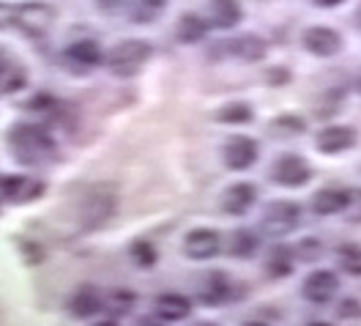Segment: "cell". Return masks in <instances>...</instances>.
<instances>
[{
  "label": "cell",
  "mask_w": 361,
  "mask_h": 326,
  "mask_svg": "<svg viewBox=\"0 0 361 326\" xmlns=\"http://www.w3.org/2000/svg\"><path fill=\"white\" fill-rule=\"evenodd\" d=\"M8 143L14 148V157H20V162L25 164H42L47 159H52V154H55V145H52L49 135L39 126H30V123L14 126L8 135Z\"/></svg>",
  "instance_id": "cell-1"
},
{
  "label": "cell",
  "mask_w": 361,
  "mask_h": 326,
  "mask_svg": "<svg viewBox=\"0 0 361 326\" xmlns=\"http://www.w3.org/2000/svg\"><path fill=\"white\" fill-rule=\"evenodd\" d=\"M151 44L142 42V39H126V42H118V44L107 52V69L118 74V77H135L142 71V66L148 64L151 58Z\"/></svg>",
  "instance_id": "cell-2"
},
{
  "label": "cell",
  "mask_w": 361,
  "mask_h": 326,
  "mask_svg": "<svg viewBox=\"0 0 361 326\" xmlns=\"http://www.w3.org/2000/svg\"><path fill=\"white\" fill-rule=\"evenodd\" d=\"M301 222V206L290 200H276L263 211V231L269 236H288Z\"/></svg>",
  "instance_id": "cell-3"
},
{
  "label": "cell",
  "mask_w": 361,
  "mask_h": 326,
  "mask_svg": "<svg viewBox=\"0 0 361 326\" xmlns=\"http://www.w3.org/2000/svg\"><path fill=\"white\" fill-rule=\"evenodd\" d=\"M104 61L102 55V47L96 44L93 39H80V42H71V44L63 49V64L71 74H88L93 71L99 64Z\"/></svg>",
  "instance_id": "cell-4"
},
{
  "label": "cell",
  "mask_w": 361,
  "mask_h": 326,
  "mask_svg": "<svg viewBox=\"0 0 361 326\" xmlns=\"http://www.w3.org/2000/svg\"><path fill=\"white\" fill-rule=\"evenodd\" d=\"M55 23V8L47 3H23L17 6V23L14 28H20L27 36H44L47 30Z\"/></svg>",
  "instance_id": "cell-5"
},
{
  "label": "cell",
  "mask_w": 361,
  "mask_h": 326,
  "mask_svg": "<svg viewBox=\"0 0 361 326\" xmlns=\"http://www.w3.org/2000/svg\"><path fill=\"white\" fill-rule=\"evenodd\" d=\"M271 179H274V184L290 186V189L293 186H304L312 179V167L307 164V159L288 154V157H279L276 162L271 164Z\"/></svg>",
  "instance_id": "cell-6"
},
{
  "label": "cell",
  "mask_w": 361,
  "mask_h": 326,
  "mask_svg": "<svg viewBox=\"0 0 361 326\" xmlns=\"http://www.w3.org/2000/svg\"><path fill=\"white\" fill-rule=\"evenodd\" d=\"M222 250V236L211 228H197V231H189L183 239V253L195 260H208Z\"/></svg>",
  "instance_id": "cell-7"
},
{
  "label": "cell",
  "mask_w": 361,
  "mask_h": 326,
  "mask_svg": "<svg viewBox=\"0 0 361 326\" xmlns=\"http://www.w3.org/2000/svg\"><path fill=\"white\" fill-rule=\"evenodd\" d=\"M304 47L307 52H312L317 58H331L342 49V36L331 28H323V25H315L310 30H304Z\"/></svg>",
  "instance_id": "cell-8"
},
{
  "label": "cell",
  "mask_w": 361,
  "mask_h": 326,
  "mask_svg": "<svg viewBox=\"0 0 361 326\" xmlns=\"http://www.w3.org/2000/svg\"><path fill=\"white\" fill-rule=\"evenodd\" d=\"M339 288V279L334 272H329V269H317L312 272L310 277L304 279V299H310V302L315 304H326L334 299V294H337Z\"/></svg>",
  "instance_id": "cell-9"
},
{
  "label": "cell",
  "mask_w": 361,
  "mask_h": 326,
  "mask_svg": "<svg viewBox=\"0 0 361 326\" xmlns=\"http://www.w3.org/2000/svg\"><path fill=\"white\" fill-rule=\"evenodd\" d=\"M257 143L247 135H235V138L227 140L225 145V162L230 170H247L257 162Z\"/></svg>",
  "instance_id": "cell-10"
},
{
  "label": "cell",
  "mask_w": 361,
  "mask_h": 326,
  "mask_svg": "<svg viewBox=\"0 0 361 326\" xmlns=\"http://www.w3.org/2000/svg\"><path fill=\"white\" fill-rule=\"evenodd\" d=\"M115 209V198L113 195H104V192H96V195H88L85 203H82V228L90 231V228H99L102 222H107L113 217Z\"/></svg>",
  "instance_id": "cell-11"
},
{
  "label": "cell",
  "mask_w": 361,
  "mask_h": 326,
  "mask_svg": "<svg viewBox=\"0 0 361 326\" xmlns=\"http://www.w3.org/2000/svg\"><path fill=\"white\" fill-rule=\"evenodd\" d=\"M317 151L323 154H342L356 145V132L350 126H326L315 140Z\"/></svg>",
  "instance_id": "cell-12"
},
{
  "label": "cell",
  "mask_w": 361,
  "mask_h": 326,
  "mask_svg": "<svg viewBox=\"0 0 361 326\" xmlns=\"http://www.w3.org/2000/svg\"><path fill=\"white\" fill-rule=\"evenodd\" d=\"M208 17L216 28H235L244 20V8L238 0H208Z\"/></svg>",
  "instance_id": "cell-13"
},
{
  "label": "cell",
  "mask_w": 361,
  "mask_h": 326,
  "mask_svg": "<svg viewBox=\"0 0 361 326\" xmlns=\"http://www.w3.org/2000/svg\"><path fill=\"white\" fill-rule=\"evenodd\" d=\"M255 198H257V189L252 184H233L230 189L225 192V200H222V206H225L227 214H233V217H241V214H247L252 209V203H255Z\"/></svg>",
  "instance_id": "cell-14"
},
{
  "label": "cell",
  "mask_w": 361,
  "mask_h": 326,
  "mask_svg": "<svg viewBox=\"0 0 361 326\" xmlns=\"http://www.w3.org/2000/svg\"><path fill=\"white\" fill-rule=\"evenodd\" d=\"M345 206H348V192L345 189H334V186L320 189L315 198H312V211H315L317 217L339 214V211H345Z\"/></svg>",
  "instance_id": "cell-15"
},
{
  "label": "cell",
  "mask_w": 361,
  "mask_h": 326,
  "mask_svg": "<svg viewBox=\"0 0 361 326\" xmlns=\"http://www.w3.org/2000/svg\"><path fill=\"white\" fill-rule=\"evenodd\" d=\"M157 313L164 321H183L192 313V302L180 294H161L157 299Z\"/></svg>",
  "instance_id": "cell-16"
},
{
  "label": "cell",
  "mask_w": 361,
  "mask_h": 326,
  "mask_svg": "<svg viewBox=\"0 0 361 326\" xmlns=\"http://www.w3.org/2000/svg\"><path fill=\"white\" fill-rule=\"evenodd\" d=\"M230 44V52L233 55H238V58H244V61H260L263 55H266V42L260 39V36H255V33H244V36H238L235 42H227Z\"/></svg>",
  "instance_id": "cell-17"
},
{
  "label": "cell",
  "mask_w": 361,
  "mask_h": 326,
  "mask_svg": "<svg viewBox=\"0 0 361 326\" xmlns=\"http://www.w3.org/2000/svg\"><path fill=\"white\" fill-rule=\"evenodd\" d=\"M164 8H167V0H132L129 14L137 25H151L164 14Z\"/></svg>",
  "instance_id": "cell-18"
},
{
  "label": "cell",
  "mask_w": 361,
  "mask_h": 326,
  "mask_svg": "<svg viewBox=\"0 0 361 326\" xmlns=\"http://www.w3.org/2000/svg\"><path fill=\"white\" fill-rule=\"evenodd\" d=\"M102 296H99V291H93V288H82V291H77L74 294V299L68 302L71 307V313L77 315V318H90L93 313H99L102 310Z\"/></svg>",
  "instance_id": "cell-19"
},
{
  "label": "cell",
  "mask_w": 361,
  "mask_h": 326,
  "mask_svg": "<svg viewBox=\"0 0 361 326\" xmlns=\"http://www.w3.org/2000/svg\"><path fill=\"white\" fill-rule=\"evenodd\" d=\"M0 186H3V195H6V198H11V200H17V198H20V200H30L33 195H39V192L44 189L39 181L14 179V176H11V179H3V181H0Z\"/></svg>",
  "instance_id": "cell-20"
},
{
  "label": "cell",
  "mask_w": 361,
  "mask_h": 326,
  "mask_svg": "<svg viewBox=\"0 0 361 326\" xmlns=\"http://www.w3.org/2000/svg\"><path fill=\"white\" fill-rule=\"evenodd\" d=\"M205 30H208V25L197 17V14H183L178 20V42H183V44H197L200 39L205 36Z\"/></svg>",
  "instance_id": "cell-21"
},
{
  "label": "cell",
  "mask_w": 361,
  "mask_h": 326,
  "mask_svg": "<svg viewBox=\"0 0 361 326\" xmlns=\"http://www.w3.org/2000/svg\"><path fill=\"white\" fill-rule=\"evenodd\" d=\"M269 272L274 277H288L293 272V250L285 247V244H276L269 253Z\"/></svg>",
  "instance_id": "cell-22"
},
{
  "label": "cell",
  "mask_w": 361,
  "mask_h": 326,
  "mask_svg": "<svg viewBox=\"0 0 361 326\" xmlns=\"http://www.w3.org/2000/svg\"><path fill=\"white\" fill-rule=\"evenodd\" d=\"M260 241H257V233L249 231V228H241V231L233 233V241H230V253L235 258H249L257 253Z\"/></svg>",
  "instance_id": "cell-23"
},
{
  "label": "cell",
  "mask_w": 361,
  "mask_h": 326,
  "mask_svg": "<svg viewBox=\"0 0 361 326\" xmlns=\"http://www.w3.org/2000/svg\"><path fill=\"white\" fill-rule=\"evenodd\" d=\"M216 121L219 123H247V121H252V110H249V104H244V102H235V104L222 107L216 113Z\"/></svg>",
  "instance_id": "cell-24"
},
{
  "label": "cell",
  "mask_w": 361,
  "mask_h": 326,
  "mask_svg": "<svg viewBox=\"0 0 361 326\" xmlns=\"http://www.w3.org/2000/svg\"><path fill=\"white\" fill-rule=\"evenodd\" d=\"M227 294H230L227 279L222 277V274H214V277H208V285L203 288V302L205 304H216V302H222Z\"/></svg>",
  "instance_id": "cell-25"
},
{
  "label": "cell",
  "mask_w": 361,
  "mask_h": 326,
  "mask_svg": "<svg viewBox=\"0 0 361 326\" xmlns=\"http://www.w3.org/2000/svg\"><path fill=\"white\" fill-rule=\"evenodd\" d=\"M132 260H135L137 266H142V269H151L157 263V250L148 241H137L135 247H132Z\"/></svg>",
  "instance_id": "cell-26"
},
{
  "label": "cell",
  "mask_w": 361,
  "mask_h": 326,
  "mask_svg": "<svg viewBox=\"0 0 361 326\" xmlns=\"http://www.w3.org/2000/svg\"><path fill=\"white\" fill-rule=\"evenodd\" d=\"M345 214L350 222H361V189H353L348 192V206H345Z\"/></svg>",
  "instance_id": "cell-27"
},
{
  "label": "cell",
  "mask_w": 361,
  "mask_h": 326,
  "mask_svg": "<svg viewBox=\"0 0 361 326\" xmlns=\"http://www.w3.org/2000/svg\"><path fill=\"white\" fill-rule=\"evenodd\" d=\"M320 253H323V247H320L317 239H304V241L298 244V255H301V260H315Z\"/></svg>",
  "instance_id": "cell-28"
},
{
  "label": "cell",
  "mask_w": 361,
  "mask_h": 326,
  "mask_svg": "<svg viewBox=\"0 0 361 326\" xmlns=\"http://www.w3.org/2000/svg\"><path fill=\"white\" fill-rule=\"evenodd\" d=\"M14 23H17V6H6V3H0V30L14 28Z\"/></svg>",
  "instance_id": "cell-29"
},
{
  "label": "cell",
  "mask_w": 361,
  "mask_h": 326,
  "mask_svg": "<svg viewBox=\"0 0 361 326\" xmlns=\"http://www.w3.org/2000/svg\"><path fill=\"white\" fill-rule=\"evenodd\" d=\"M132 302H135V296H132V294H115V296H113V310H118V313H126V310L132 307Z\"/></svg>",
  "instance_id": "cell-30"
},
{
  "label": "cell",
  "mask_w": 361,
  "mask_h": 326,
  "mask_svg": "<svg viewBox=\"0 0 361 326\" xmlns=\"http://www.w3.org/2000/svg\"><path fill=\"white\" fill-rule=\"evenodd\" d=\"M96 6L104 11H121L126 6V0H96Z\"/></svg>",
  "instance_id": "cell-31"
},
{
  "label": "cell",
  "mask_w": 361,
  "mask_h": 326,
  "mask_svg": "<svg viewBox=\"0 0 361 326\" xmlns=\"http://www.w3.org/2000/svg\"><path fill=\"white\" fill-rule=\"evenodd\" d=\"M317 8H334V6H339V3H345V0H312Z\"/></svg>",
  "instance_id": "cell-32"
},
{
  "label": "cell",
  "mask_w": 361,
  "mask_h": 326,
  "mask_svg": "<svg viewBox=\"0 0 361 326\" xmlns=\"http://www.w3.org/2000/svg\"><path fill=\"white\" fill-rule=\"evenodd\" d=\"M3 66H6V64H3V52H0V71H3Z\"/></svg>",
  "instance_id": "cell-33"
},
{
  "label": "cell",
  "mask_w": 361,
  "mask_h": 326,
  "mask_svg": "<svg viewBox=\"0 0 361 326\" xmlns=\"http://www.w3.org/2000/svg\"><path fill=\"white\" fill-rule=\"evenodd\" d=\"M310 326H331V324H320V321H315V324H310Z\"/></svg>",
  "instance_id": "cell-34"
},
{
  "label": "cell",
  "mask_w": 361,
  "mask_h": 326,
  "mask_svg": "<svg viewBox=\"0 0 361 326\" xmlns=\"http://www.w3.org/2000/svg\"><path fill=\"white\" fill-rule=\"evenodd\" d=\"M244 326H263V324H255V321H252V324H244Z\"/></svg>",
  "instance_id": "cell-35"
},
{
  "label": "cell",
  "mask_w": 361,
  "mask_h": 326,
  "mask_svg": "<svg viewBox=\"0 0 361 326\" xmlns=\"http://www.w3.org/2000/svg\"><path fill=\"white\" fill-rule=\"evenodd\" d=\"M96 326H115V324H96Z\"/></svg>",
  "instance_id": "cell-36"
},
{
  "label": "cell",
  "mask_w": 361,
  "mask_h": 326,
  "mask_svg": "<svg viewBox=\"0 0 361 326\" xmlns=\"http://www.w3.org/2000/svg\"><path fill=\"white\" fill-rule=\"evenodd\" d=\"M359 91H361V80H359Z\"/></svg>",
  "instance_id": "cell-37"
}]
</instances>
